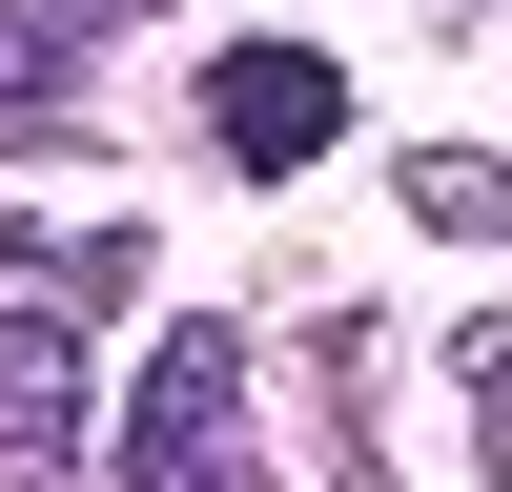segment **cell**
<instances>
[{"instance_id": "cell-1", "label": "cell", "mask_w": 512, "mask_h": 492, "mask_svg": "<svg viewBox=\"0 0 512 492\" xmlns=\"http://www.w3.org/2000/svg\"><path fill=\"white\" fill-rule=\"evenodd\" d=\"M103 492H287V451L246 431V328H164L144 349V390H123V431H103Z\"/></svg>"}, {"instance_id": "cell-2", "label": "cell", "mask_w": 512, "mask_h": 492, "mask_svg": "<svg viewBox=\"0 0 512 492\" xmlns=\"http://www.w3.org/2000/svg\"><path fill=\"white\" fill-rule=\"evenodd\" d=\"M103 349L62 287H0V492H103Z\"/></svg>"}, {"instance_id": "cell-3", "label": "cell", "mask_w": 512, "mask_h": 492, "mask_svg": "<svg viewBox=\"0 0 512 492\" xmlns=\"http://www.w3.org/2000/svg\"><path fill=\"white\" fill-rule=\"evenodd\" d=\"M205 144H226L246 185L328 164V144H349V82H328V41H226V62H205Z\"/></svg>"}, {"instance_id": "cell-4", "label": "cell", "mask_w": 512, "mask_h": 492, "mask_svg": "<svg viewBox=\"0 0 512 492\" xmlns=\"http://www.w3.org/2000/svg\"><path fill=\"white\" fill-rule=\"evenodd\" d=\"M144 21V0H0V144H82V62H103V41Z\"/></svg>"}, {"instance_id": "cell-5", "label": "cell", "mask_w": 512, "mask_h": 492, "mask_svg": "<svg viewBox=\"0 0 512 492\" xmlns=\"http://www.w3.org/2000/svg\"><path fill=\"white\" fill-rule=\"evenodd\" d=\"M0 267H21V287H62V308H82V328H103V308H123V287H144V267H164V246H144V226H21V246H0Z\"/></svg>"}, {"instance_id": "cell-6", "label": "cell", "mask_w": 512, "mask_h": 492, "mask_svg": "<svg viewBox=\"0 0 512 492\" xmlns=\"http://www.w3.org/2000/svg\"><path fill=\"white\" fill-rule=\"evenodd\" d=\"M410 226L431 246H512V164L492 144H410Z\"/></svg>"}, {"instance_id": "cell-7", "label": "cell", "mask_w": 512, "mask_h": 492, "mask_svg": "<svg viewBox=\"0 0 512 492\" xmlns=\"http://www.w3.org/2000/svg\"><path fill=\"white\" fill-rule=\"evenodd\" d=\"M451 410H472V451L512 472V308H472V328H451Z\"/></svg>"}]
</instances>
